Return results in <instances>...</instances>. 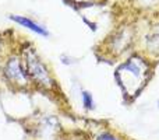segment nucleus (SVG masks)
Here are the masks:
<instances>
[{"instance_id": "nucleus-1", "label": "nucleus", "mask_w": 159, "mask_h": 140, "mask_svg": "<svg viewBox=\"0 0 159 140\" xmlns=\"http://www.w3.org/2000/svg\"><path fill=\"white\" fill-rule=\"evenodd\" d=\"M151 76V65L138 55H133L119 65L116 69V80L120 84L124 95L134 98L138 95Z\"/></svg>"}, {"instance_id": "nucleus-2", "label": "nucleus", "mask_w": 159, "mask_h": 140, "mask_svg": "<svg viewBox=\"0 0 159 140\" xmlns=\"http://www.w3.org/2000/svg\"><path fill=\"white\" fill-rule=\"evenodd\" d=\"M22 60H24L25 69H27V73L30 76L31 83L48 91L55 88V80H53L49 67L45 65V62L39 58V55L35 51L27 48L22 52Z\"/></svg>"}, {"instance_id": "nucleus-3", "label": "nucleus", "mask_w": 159, "mask_h": 140, "mask_svg": "<svg viewBox=\"0 0 159 140\" xmlns=\"http://www.w3.org/2000/svg\"><path fill=\"white\" fill-rule=\"evenodd\" d=\"M4 76L13 85L20 88L30 87L31 80L25 69L24 60L20 56H11L4 65Z\"/></svg>"}, {"instance_id": "nucleus-4", "label": "nucleus", "mask_w": 159, "mask_h": 140, "mask_svg": "<svg viewBox=\"0 0 159 140\" xmlns=\"http://www.w3.org/2000/svg\"><path fill=\"white\" fill-rule=\"evenodd\" d=\"M60 123L55 116H45L36 125V138L39 140H57L60 135Z\"/></svg>"}, {"instance_id": "nucleus-5", "label": "nucleus", "mask_w": 159, "mask_h": 140, "mask_svg": "<svg viewBox=\"0 0 159 140\" xmlns=\"http://www.w3.org/2000/svg\"><path fill=\"white\" fill-rule=\"evenodd\" d=\"M131 41H133L131 30H129V28H121V30L117 31V32L112 36V39H110V42H109L110 52L115 53V55H120V53H123L124 51L131 45Z\"/></svg>"}, {"instance_id": "nucleus-6", "label": "nucleus", "mask_w": 159, "mask_h": 140, "mask_svg": "<svg viewBox=\"0 0 159 140\" xmlns=\"http://www.w3.org/2000/svg\"><path fill=\"white\" fill-rule=\"evenodd\" d=\"M145 49L151 55H159V25H155L145 35Z\"/></svg>"}, {"instance_id": "nucleus-7", "label": "nucleus", "mask_w": 159, "mask_h": 140, "mask_svg": "<svg viewBox=\"0 0 159 140\" xmlns=\"http://www.w3.org/2000/svg\"><path fill=\"white\" fill-rule=\"evenodd\" d=\"M11 20L16 22H18L20 25H22V27L28 28V30H31L32 32L38 34V35H42V36H48L49 35V32H48L46 30H45L42 25L36 24L35 21H32L31 18H28V17H22V16H11Z\"/></svg>"}, {"instance_id": "nucleus-8", "label": "nucleus", "mask_w": 159, "mask_h": 140, "mask_svg": "<svg viewBox=\"0 0 159 140\" xmlns=\"http://www.w3.org/2000/svg\"><path fill=\"white\" fill-rule=\"evenodd\" d=\"M81 98H82V107H84L87 111H92L95 104H93V97L91 95V93H88V91H82Z\"/></svg>"}, {"instance_id": "nucleus-9", "label": "nucleus", "mask_w": 159, "mask_h": 140, "mask_svg": "<svg viewBox=\"0 0 159 140\" xmlns=\"http://www.w3.org/2000/svg\"><path fill=\"white\" fill-rule=\"evenodd\" d=\"M98 140H119L116 136H113L112 133H107V132H103L98 136Z\"/></svg>"}, {"instance_id": "nucleus-10", "label": "nucleus", "mask_w": 159, "mask_h": 140, "mask_svg": "<svg viewBox=\"0 0 159 140\" xmlns=\"http://www.w3.org/2000/svg\"><path fill=\"white\" fill-rule=\"evenodd\" d=\"M73 2H77V3H85V2H91V0H73Z\"/></svg>"}]
</instances>
